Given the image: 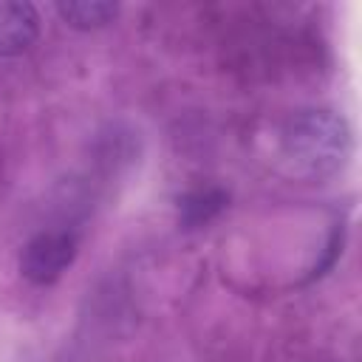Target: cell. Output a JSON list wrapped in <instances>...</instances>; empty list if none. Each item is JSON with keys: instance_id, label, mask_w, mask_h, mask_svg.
<instances>
[{"instance_id": "2", "label": "cell", "mask_w": 362, "mask_h": 362, "mask_svg": "<svg viewBox=\"0 0 362 362\" xmlns=\"http://www.w3.org/2000/svg\"><path fill=\"white\" fill-rule=\"evenodd\" d=\"M76 252L79 238L71 226L40 229L23 243L17 255V272L34 286H51L74 266Z\"/></svg>"}, {"instance_id": "5", "label": "cell", "mask_w": 362, "mask_h": 362, "mask_svg": "<svg viewBox=\"0 0 362 362\" xmlns=\"http://www.w3.org/2000/svg\"><path fill=\"white\" fill-rule=\"evenodd\" d=\"M54 8L59 20L76 31H99L119 17V3L110 0H62Z\"/></svg>"}, {"instance_id": "8", "label": "cell", "mask_w": 362, "mask_h": 362, "mask_svg": "<svg viewBox=\"0 0 362 362\" xmlns=\"http://www.w3.org/2000/svg\"><path fill=\"white\" fill-rule=\"evenodd\" d=\"M59 362H88L85 356H79V354H68V356H62Z\"/></svg>"}, {"instance_id": "4", "label": "cell", "mask_w": 362, "mask_h": 362, "mask_svg": "<svg viewBox=\"0 0 362 362\" xmlns=\"http://www.w3.org/2000/svg\"><path fill=\"white\" fill-rule=\"evenodd\" d=\"M139 156V139L130 127H124L122 122H110L96 133V153L93 161L102 173H122L124 167L133 164V158Z\"/></svg>"}, {"instance_id": "6", "label": "cell", "mask_w": 362, "mask_h": 362, "mask_svg": "<svg viewBox=\"0 0 362 362\" xmlns=\"http://www.w3.org/2000/svg\"><path fill=\"white\" fill-rule=\"evenodd\" d=\"M226 204H229V195L221 187H195V189H187L175 198L178 221L189 229L209 223L218 212L226 209Z\"/></svg>"}, {"instance_id": "1", "label": "cell", "mask_w": 362, "mask_h": 362, "mask_svg": "<svg viewBox=\"0 0 362 362\" xmlns=\"http://www.w3.org/2000/svg\"><path fill=\"white\" fill-rule=\"evenodd\" d=\"M354 156V130L334 107H300L280 127V158L305 181L334 178Z\"/></svg>"}, {"instance_id": "7", "label": "cell", "mask_w": 362, "mask_h": 362, "mask_svg": "<svg viewBox=\"0 0 362 362\" xmlns=\"http://www.w3.org/2000/svg\"><path fill=\"white\" fill-rule=\"evenodd\" d=\"M6 184H8V175H6V161H3V153H0V195L6 192Z\"/></svg>"}, {"instance_id": "3", "label": "cell", "mask_w": 362, "mask_h": 362, "mask_svg": "<svg viewBox=\"0 0 362 362\" xmlns=\"http://www.w3.org/2000/svg\"><path fill=\"white\" fill-rule=\"evenodd\" d=\"M40 37V11L28 0H0V57L25 54Z\"/></svg>"}]
</instances>
